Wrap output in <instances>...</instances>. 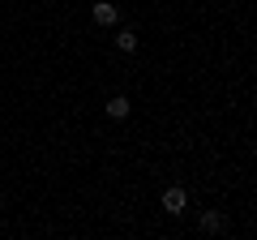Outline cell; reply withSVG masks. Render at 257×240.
<instances>
[{"label":"cell","mask_w":257,"mask_h":240,"mask_svg":"<svg viewBox=\"0 0 257 240\" xmlns=\"http://www.w3.org/2000/svg\"><path fill=\"white\" fill-rule=\"evenodd\" d=\"M163 210H167V214H184V210H189V193H184L180 185L163 189Z\"/></svg>","instance_id":"1"},{"label":"cell","mask_w":257,"mask_h":240,"mask_svg":"<svg viewBox=\"0 0 257 240\" xmlns=\"http://www.w3.org/2000/svg\"><path fill=\"white\" fill-rule=\"evenodd\" d=\"M116 22H120V9L111 0H99L94 5V26H116Z\"/></svg>","instance_id":"2"},{"label":"cell","mask_w":257,"mask_h":240,"mask_svg":"<svg viewBox=\"0 0 257 240\" xmlns=\"http://www.w3.org/2000/svg\"><path fill=\"white\" fill-rule=\"evenodd\" d=\"M197 227L214 236V231H223V227H227V219H223V210H202V214H197Z\"/></svg>","instance_id":"3"},{"label":"cell","mask_w":257,"mask_h":240,"mask_svg":"<svg viewBox=\"0 0 257 240\" xmlns=\"http://www.w3.org/2000/svg\"><path fill=\"white\" fill-rule=\"evenodd\" d=\"M103 111H107L111 120H128V111H133V107H128V94H111Z\"/></svg>","instance_id":"4"},{"label":"cell","mask_w":257,"mask_h":240,"mask_svg":"<svg viewBox=\"0 0 257 240\" xmlns=\"http://www.w3.org/2000/svg\"><path fill=\"white\" fill-rule=\"evenodd\" d=\"M138 43H142L138 30H116V47L120 52H138Z\"/></svg>","instance_id":"5"}]
</instances>
